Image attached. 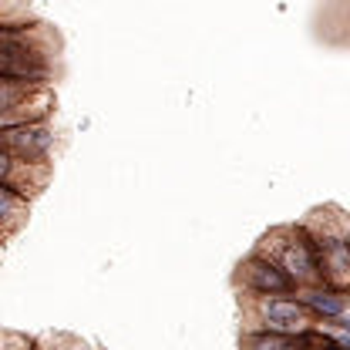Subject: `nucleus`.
<instances>
[{"instance_id":"obj_1","label":"nucleus","mask_w":350,"mask_h":350,"mask_svg":"<svg viewBox=\"0 0 350 350\" xmlns=\"http://www.w3.org/2000/svg\"><path fill=\"white\" fill-rule=\"evenodd\" d=\"M0 78L34 85L54 81V44L44 24L0 21Z\"/></svg>"},{"instance_id":"obj_2","label":"nucleus","mask_w":350,"mask_h":350,"mask_svg":"<svg viewBox=\"0 0 350 350\" xmlns=\"http://www.w3.org/2000/svg\"><path fill=\"white\" fill-rule=\"evenodd\" d=\"M300 222L306 226V232L317 246L323 283L350 297V213L327 202V206L310 209Z\"/></svg>"},{"instance_id":"obj_3","label":"nucleus","mask_w":350,"mask_h":350,"mask_svg":"<svg viewBox=\"0 0 350 350\" xmlns=\"http://www.w3.org/2000/svg\"><path fill=\"white\" fill-rule=\"evenodd\" d=\"M253 250H260L262 256H269L276 266H283V269L297 280L300 290H304V286H320V283H323V276H320V260H317V246H313V239H310V232H306L304 222L269 226Z\"/></svg>"},{"instance_id":"obj_4","label":"nucleus","mask_w":350,"mask_h":350,"mask_svg":"<svg viewBox=\"0 0 350 350\" xmlns=\"http://www.w3.org/2000/svg\"><path fill=\"white\" fill-rule=\"evenodd\" d=\"M243 330H280V334H300L317 323V317L304 306L300 297H253L239 293Z\"/></svg>"},{"instance_id":"obj_5","label":"nucleus","mask_w":350,"mask_h":350,"mask_svg":"<svg viewBox=\"0 0 350 350\" xmlns=\"http://www.w3.org/2000/svg\"><path fill=\"white\" fill-rule=\"evenodd\" d=\"M54 88L0 78V129L24 125V122H44L54 111Z\"/></svg>"},{"instance_id":"obj_6","label":"nucleus","mask_w":350,"mask_h":350,"mask_svg":"<svg viewBox=\"0 0 350 350\" xmlns=\"http://www.w3.org/2000/svg\"><path fill=\"white\" fill-rule=\"evenodd\" d=\"M232 283L239 293H253V297H297L300 293L297 280L269 256H262L260 250H250V256L239 260Z\"/></svg>"},{"instance_id":"obj_7","label":"nucleus","mask_w":350,"mask_h":350,"mask_svg":"<svg viewBox=\"0 0 350 350\" xmlns=\"http://www.w3.org/2000/svg\"><path fill=\"white\" fill-rule=\"evenodd\" d=\"M54 145H57V135H54L47 118L44 122H24V125L0 129V148L10 152L14 159L27 162V165H51Z\"/></svg>"},{"instance_id":"obj_8","label":"nucleus","mask_w":350,"mask_h":350,"mask_svg":"<svg viewBox=\"0 0 350 350\" xmlns=\"http://www.w3.org/2000/svg\"><path fill=\"white\" fill-rule=\"evenodd\" d=\"M47 182H51V165H27L0 148V185H10L27 199H34L47 189Z\"/></svg>"},{"instance_id":"obj_9","label":"nucleus","mask_w":350,"mask_h":350,"mask_svg":"<svg viewBox=\"0 0 350 350\" xmlns=\"http://www.w3.org/2000/svg\"><path fill=\"white\" fill-rule=\"evenodd\" d=\"M31 219V199L10 185H0V243H10Z\"/></svg>"},{"instance_id":"obj_10","label":"nucleus","mask_w":350,"mask_h":350,"mask_svg":"<svg viewBox=\"0 0 350 350\" xmlns=\"http://www.w3.org/2000/svg\"><path fill=\"white\" fill-rule=\"evenodd\" d=\"M297 297H300L306 310L317 317V323H327V320H337V317L347 313V293H340V290H334V286H327V283L304 286Z\"/></svg>"},{"instance_id":"obj_11","label":"nucleus","mask_w":350,"mask_h":350,"mask_svg":"<svg viewBox=\"0 0 350 350\" xmlns=\"http://www.w3.org/2000/svg\"><path fill=\"white\" fill-rule=\"evenodd\" d=\"M310 330V327H306ZM306 330L300 334H280V330H243L239 350H310Z\"/></svg>"},{"instance_id":"obj_12","label":"nucleus","mask_w":350,"mask_h":350,"mask_svg":"<svg viewBox=\"0 0 350 350\" xmlns=\"http://www.w3.org/2000/svg\"><path fill=\"white\" fill-rule=\"evenodd\" d=\"M38 350H91V347H88L81 337H75V334H61V330L54 334L51 330V334L38 337Z\"/></svg>"},{"instance_id":"obj_13","label":"nucleus","mask_w":350,"mask_h":350,"mask_svg":"<svg viewBox=\"0 0 350 350\" xmlns=\"http://www.w3.org/2000/svg\"><path fill=\"white\" fill-rule=\"evenodd\" d=\"M0 350H38V337H27L21 330H0Z\"/></svg>"},{"instance_id":"obj_14","label":"nucleus","mask_w":350,"mask_h":350,"mask_svg":"<svg viewBox=\"0 0 350 350\" xmlns=\"http://www.w3.org/2000/svg\"><path fill=\"white\" fill-rule=\"evenodd\" d=\"M323 327H330L337 337H340V347L350 350V313H344V317H337V320H327Z\"/></svg>"},{"instance_id":"obj_15","label":"nucleus","mask_w":350,"mask_h":350,"mask_svg":"<svg viewBox=\"0 0 350 350\" xmlns=\"http://www.w3.org/2000/svg\"><path fill=\"white\" fill-rule=\"evenodd\" d=\"M0 21H24V10H10V7L0 0Z\"/></svg>"},{"instance_id":"obj_16","label":"nucleus","mask_w":350,"mask_h":350,"mask_svg":"<svg viewBox=\"0 0 350 350\" xmlns=\"http://www.w3.org/2000/svg\"><path fill=\"white\" fill-rule=\"evenodd\" d=\"M0 260H3V243H0Z\"/></svg>"}]
</instances>
